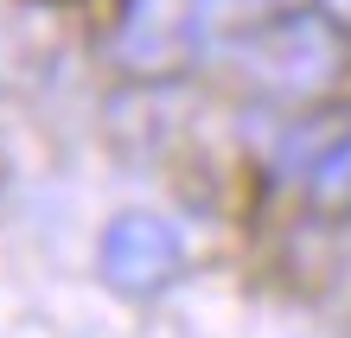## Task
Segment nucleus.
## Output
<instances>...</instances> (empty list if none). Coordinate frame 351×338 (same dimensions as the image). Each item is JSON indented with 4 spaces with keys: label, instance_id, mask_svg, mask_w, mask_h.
<instances>
[{
    "label": "nucleus",
    "instance_id": "obj_1",
    "mask_svg": "<svg viewBox=\"0 0 351 338\" xmlns=\"http://www.w3.org/2000/svg\"><path fill=\"white\" fill-rule=\"evenodd\" d=\"M237 58H243V71H250L256 90L281 96V102L326 96L339 83V64H345L332 19H319V13H275L268 26L243 32Z\"/></svg>",
    "mask_w": 351,
    "mask_h": 338
},
{
    "label": "nucleus",
    "instance_id": "obj_2",
    "mask_svg": "<svg viewBox=\"0 0 351 338\" xmlns=\"http://www.w3.org/2000/svg\"><path fill=\"white\" fill-rule=\"evenodd\" d=\"M96 268L102 281L115 293H128V300H147V293L173 287L179 268H185V237L173 217H160V210H121L109 217L96 243Z\"/></svg>",
    "mask_w": 351,
    "mask_h": 338
},
{
    "label": "nucleus",
    "instance_id": "obj_3",
    "mask_svg": "<svg viewBox=\"0 0 351 338\" xmlns=\"http://www.w3.org/2000/svg\"><path fill=\"white\" fill-rule=\"evenodd\" d=\"M185 38H192V13L179 7V0H141L128 13V26H121V64L154 77V71H173Z\"/></svg>",
    "mask_w": 351,
    "mask_h": 338
},
{
    "label": "nucleus",
    "instance_id": "obj_4",
    "mask_svg": "<svg viewBox=\"0 0 351 338\" xmlns=\"http://www.w3.org/2000/svg\"><path fill=\"white\" fill-rule=\"evenodd\" d=\"M306 198H313L326 217H351V134H339L306 166Z\"/></svg>",
    "mask_w": 351,
    "mask_h": 338
}]
</instances>
